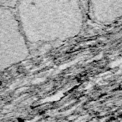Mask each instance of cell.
<instances>
[{"mask_svg": "<svg viewBox=\"0 0 122 122\" xmlns=\"http://www.w3.org/2000/svg\"><path fill=\"white\" fill-rule=\"evenodd\" d=\"M88 1L19 0L15 13L32 49L66 41L79 35L87 19Z\"/></svg>", "mask_w": 122, "mask_h": 122, "instance_id": "1", "label": "cell"}, {"mask_svg": "<svg viewBox=\"0 0 122 122\" xmlns=\"http://www.w3.org/2000/svg\"><path fill=\"white\" fill-rule=\"evenodd\" d=\"M15 9L0 7V74L30 57Z\"/></svg>", "mask_w": 122, "mask_h": 122, "instance_id": "2", "label": "cell"}, {"mask_svg": "<svg viewBox=\"0 0 122 122\" xmlns=\"http://www.w3.org/2000/svg\"><path fill=\"white\" fill-rule=\"evenodd\" d=\"M19 0H0V7L15 9Z\"/></svg>", "mask_w": 122, "mask_h": 122, "instance_id": "4", "label": "cell"}, {"mask_svg": "<svg viewBox=\"0 0 122 122\" xmlns=\"http://www.w3.org/2000/svg\"><path fill=\"white\" fill-rule=\"evenodd\" d=\"M86 16L100 25H110L122 16V0H93L87 3Z\"/></svg>", "mask_w": 122, "mask_h": 122, "instance_id": "3", "label": "cell"}]
</instances>
